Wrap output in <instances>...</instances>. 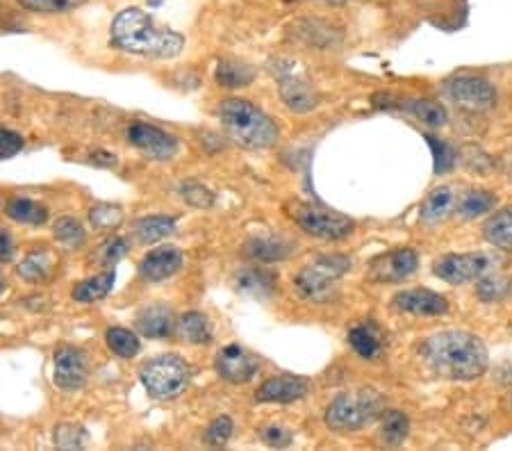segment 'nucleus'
Instances as JSON below:
<instances>
[{
    "instance_id": "nucleus-1",
    "label": "nucleus",
    "mask_w": 512,
    "mask_h": 451,
    "mask_svg": "<svg viewBox=\"0 0 512 451\" xmlns=\"http://www.w3.org/2000/svg\"><path fill=\"white\" fill-rule=\"evenodd\" d=\"M421 351L433 372L451 381H474L487 369V349L483 340L467 331L437 333L426 340Z\"/></svg>"
},
{
    "instance_id": "nucleus-2",
    "label": "nucleus",
    "mask_w": 512,
    "mask_h": 451,
    "mask_svg": "<svg viewBox=\"0 0 512 451\" xmlns=\"http://www.w3.org/2000/svg\"><path fill=\"white\" fill-rule=\"evenodd\" d=\"M112 39L121 51L144 57H176L185 48V39L178 32L155 23L146 12L130 7L112 23Z\"/></svg>"
},
{
    "instance_id": "nucleus-3",
    "label": "nucleus",
    "mask_w": 512,
    "mask_h": 451,
    "mask_svg": "<svg viewBox=\"0 0 512 451\" xmlns=\"http://www.w3.org/2000/svg\"><path fill=\"white\" fill-rule=\"evenodd\" d=\"M219 119L224 123L230 139L251 151L271 149L278 142V126L267 114L249 101L228 98L219 105Z\"/></svg>"
},
{
    "instance_id": "nucleus-4",
    "label": "nucleus",
    "mask_w": 512,
    "mask_h": 451,
    "mask_svg": "<svg viewBox=\"0 0 512 451\" xmlns=\"http://www.w3.org/2000/svg\"><path fill=\"white\" fill-rule=\"evenodd\" d=\"M383 413V397L376 390L342 392L326 408V424L337 433H351L365 429Z\"/></svg>"
},
{
    "instance_id": "nucleus-5",
    "label": "nucleus",
    "mask_w": 512,
    "mask_h": 451,
    "mask_svg": "<svg viewBox=\"0 0 512 451\" xmlns=\"http://www.w3.org/2000/svg\"><path fill=\"white\" fill-rule=\"evenodd\" d=\"M349 272H351V258L337 256V253L335 256H319L301 269L294 285L305 299L321 301L328 297L330 290L337 285V281Z\"/></svg>"
},
{
    "instance_id": "nucleus-6",
    "label": "nucleus",
    "mask_w": 512,
    "mask_h": 451,
    "mask_svg": "<svg viewBox=\"0 0 512 451\" xmlns=\"http://www.w3.org/2000/svg\"><path fill=\"white\" fill-rule=\"evenodd\" d=\"M192 369L178 356H158L142 369V383L155 399H173L187 388Z\"/></svg>"
},
{
    "instance_id": "nucleus-7",
    "label": "nucleus",
    "mask_w": 512,
    "mask_h": 451,
    "mask_svg": "<svg viewBox=\"0 0 512 451\" xmlns=\"http://www.w3.org/2000/svg\"><path fill=\"white\" fill-rule=\"evenodd\" d=\"M292 217L305 233L319 240H342L353 233V219L312 203H294Z\"/></svg>"
},
{
    "instance_id": "nucleus-8",
    "label": "nucleus",
    "mask_w": 512,
    "mask_h": 451,
    "mask_svg": "<svg viewBox=\"0 0 512 451\" xmlns=\"http://www.w3.org/2000/svg\"><path fill=\"white\" fill-rule=\"evenodd\" d=\"M447 94L453 103H458L460 108L467 110H490L494 103H497V89L490 80L481 76H474V73H460V76H453L447 80Z\"/></svg>"
},
{
    "instance_id": "nucleus-9",
    "label": "nucleus",
    "mask_w": 512,
    "mask_h": 451,
    "mask_svg": "<svg viewBox=\"0 0 512 451\" xmlns=\"http://www.w3.org/2000/svg\"><path fill=\"white\" fill-rule=\"evenodd\" d=\"M492 269V258L487 253H460V256H444L435 260L433 272L442 281L460 285L469 281H478Z\"/></svg>"
},
{
    "instance_id": "nucleus-10",
    "label": "nucleus",
    "mask_w": 512,
    "mask_h": 451,
    "mask_svg": "<svg viewBox=\"0 0 512 451\" xmlns=\"http://www.w3.org/2000/svg\"><path fill=\"white\" fill-rule=\"evenodd\" d=\"M128 142L146 158L160 162L171 160L178 153V139L151 123H132L128 128Z\"/></svg>"
},
{
    "instance_id": "nucleus-11",
    "label": "nucleus",
    "mask_w": 512,
    "mask_h": 451,
    "mask_svg": "<svg viewBox=\"0 0 512 451\" xmlns=\"http://www.w3.org/2000/svg\"><path fill=\"white\" fill-rule=\"evenodd\" d=\"M419 256L415 249H394L371 260L369 281L374 283H401L417 272Z\"/></svg>"
},
{
    "instance_id": "nucleus-12",
    "label": "nucleus",
    "mask_w": 512,
    "mask_h": 451,
    "mask_svg": "<svg viewBox=\"0 0 512 451\" xmlns=\"http://www.w3.org/2000/svg\"><path fill=\"white\" fill-rule=\"evenodd\" d=\"M308 392V379L294 374H278L260 385L255 392V401H260V404H292V401L303 399Z\"/></svg>"
},
{
    "instance_id": "nucleus-13",
    "label": "nucleus",
    "mask_w": 512,
    "mask_h": 451,
    "mask_svg": "<svg viewBox=\"0 0 512 451\" xmlns=\"http://www.w3.org/2000/svg\"><path fill=\"white\" fill-rule=\"evenodd\" d=\"M53 379L57 388L66 392L80 390L87 383V356L76 347H60L55 351Z\"/></svg>"
},
{
    "instance_id": "nucleus-14",
    "label": "nucleus",
    "mask_w": 512,
    "mask_h": 451,
    "mask_svg": "<svg viewBox=\"0 0 512 451\" xmlns=\"http://www.w3.org/2000/svg\"><path fill=\"white\" fill-rule=\"evenodd\" d=\"M258 369L260 360L237 344H228L217 356V374L228 383H249Z\"/></svg>"
},
{
    "instance_id": "nucleus-15",
    "label": "nucleus",
    "mask_w": 512,
    "mask_h": 451,
    "mask_svg": "<svg viewBox=\"0 0 512 451\" xmlns=\"http://www.w3.org/2000/svg\"><path fill=\"white\" fill-rule=\"evenodd\" d=\"M278 92L287 108L292 112H299V114L315 110L319 103V96L315 92V87L310 85V80H305L303 76H296L292 69L280 73Z\"/></svg>"
},
{
    "instance_id": "nucleus-16",
    "label": "nucleus",
    "mask_w": 512,
    "mask_h": 451,
    "mask_svg": "<svg viewBox=\"0 0 512 451\" xmlns=\"http://www.w3.org/2000/svg\"><path fill=\"white\" fill-rule=\"evenodd\" d=\"M394 308L401 310V313L410 315H444L449 310V301L442 297V294L431 292V290H403L394 294Z\"/></svg>"
},
{
    "instance_id": "nucleus-17",
    "label": "nucleus",
    "mask_w": 512,
    "mask_h": 451,
    "mask_svg": "<svg viewBox=\"0 0 512 451\" xmlns=\"http://www.w3.org/2000/svg\"><path fill=\"white\" fill-rule=\"evenodd\" d=\"M183 267V253H180L176 246H160L151 253H146L142 265H139V272L151 283L167 281Z\"/></svg>"
},
{
    "instance_id": "nucleus-18",
    "label": "nucleus",
    "mask_w": 512,
    "mask_h": 451,
    "mask_svg": "<svg viewBox=\"0 0 512 451\" xmlns=\"http://www.w3.org/2000/svg\"><path fill=\"white\" fill-rule=\"evenodd\" d=\"M137 328L139 333L146 335V338H153V340H164L169 338V335H173V331H176V317H173V310L162 306V303H158V306H148L144 308L142 313L137 315Z\"/></svg>"
},
{
    "instance_id": "nucleus-19",
    "label": "nucleus",
    "mask_w": 512,
    "mask_h": 451,
    "mask_svg": "<svg viewBox=\"0 0 512 451\" xmlns=\"http://www.w3.org/2000/svg\"><path fill=\"white\" fill-rule=\"evenodd\" d=\"M458 192L456 187L451 185H442L433 190L431 194L426 196L424 203H421V212L419 217L424 224H440V221L447 219L451 212H456V205H458Z\"/></svg>"
},
{
    "instance_id": "nucleus-20",
    "label": "nucleus",
    "mask_w": 512,
    "mask_h": 451,
    "mask_svg": "<svg viewBox=\"0 0 512 451\" xmlns=\"http://www.w3.org/2000/svg\"><path fill=\"white\" fill-rule=\"evenodd\" d=\"M233 283L239 292L253 294V297H267V294L276 290L278 278L276 274H271L262 267H246V269H239L233 278Z\"/></svg>"
},
{
    "instance_id": "nucleus-21",
    "label": "nucleus",
    "mask_w": 512,
    "mask_h": 451,
    "mask_svg": "<svg viewBox=\"0 0 512 451\" xmlns=\"http://www.w3.org/2000/svg\"><path fill=\"white\" fill-rule=\"evenodd\" d=\"M244 249L258 262H278L292 253L294 244L283 240V237H253V240L246 242Z\"/></svg>"
},
{
    "instance_id": "nucleus-22",
    "label": "nucleus",
    "mask_w": 512,
    "mask_h": 451,
    "mask_svg": "<svg viewBox=\"0 0 512 451\" xmlns=\"http://www.w3.org/2000/svg\"><path fill=\"white\" fill-rule=\"evenodd\" d=\"M485 240L503 251H512V205L503 208L485 221L483 226Z\"/></svg>"
},
{
    "instance_id": "nucleus-23",
    "label": "nucleus",
    "mask_w": 512,
    "mask_h": 451,
    "mask_svg": "<svg viewBox=\"0 0 512 451\" xmlns=\"http://www.w3.org/2000/svg\"><path fill=\"white\" fill-rule=\"evenodd\" d=\"M349 342H351V347L355 349V354L367 358V360L378 358V356H381V351H383V338H381V333H378V328L374 324L353 326L349 331Z\"/></svg>"
},
{
    "instance_id": "nucleus-24",
    "label": "nucleus",
    "mask_w": 512,
    "mask_h": 451,
    "mask_svg": "<svg viewBox=\"0 0 512 451\" xmlns=\"http://www.w3.org/2000/svg\"><path fill=\"white\" fill-rule=\"evenodd\" d=\"M178 335L180 340L187 344H208L212 340V328L208 317L203 313H196V310L183 315L178 322Z\"/></svg>"
},
{
    "instance_id": "nucleus-25",
    "label": "nucleus",
    "mask_w": 512,
    "mask_h": 451,
    "mask_svg": "<svg viewBox=\"0 0 512 451\" xmlns=\"http://www.w3.org/2000/svg\"><path fill=\"white\" fill-rule=\"evenodd\" d=\"M173 233H176V219L173 217H144L135 224V235L142 244L160 242Z\"/></svg>"
},
{
    "instance_id": "nucleus-26",
    "label": "nucleus",
    "mask_w": 512,
    "mask_h": 451,
    "mask_svg": "<svg viewBox=\"0 0 512 451\" xmlns=\"http://www.w3.org/2000/svg\"><path fill=\"white\" fill-rule=\"evenodd\" d=\"M5 212L7 217L16 221V224H28V226H41L46 224L48 219V210L32 199H12L7 203Z\"/></svg>"
},
{
    "instance_id": "nucleus-27",
    "label": "nucleus",
    "mask_w": 512,
    "mask_h": 451,
    "mask_svg": "<svg viewBox=\"0 0 512 451\" xmlns=\"http://www.w3.org/2000/svg\"><path fill=\"white\" fill-rule=\"evenodd\" d=\"M497 205V196L487 190H469L458 196L456 212L465 219H474L478 215H485Z\"/></svg>"
},
{
    "instance_id": "nucleus-28",
    "label": "nucleus",
    "mask_w": 512,
    "mask_h": 451,
    "mask_svg": "<svg viewBox=\"0 0 512 451\" xmlns=\"http://www.w3.org/2000/svg\"><path fill=\"white\" fill-rule=\"evenodd\" d=\"M114 278H117V276H114V272H103L98 276L87 278V281H82V283L73 287L71 297L76 299L78 303H92V301L103 299V297H107V294H110L112 285H114Z\"/></svg>"
},
{
    "instance_id": "nucleus-29",
    "label": "nucleus",
    "mask_w": 512,
    "mask_h": 451,
    "mask_svg": "<svg viewBox=\"0 0 512 451\" xmlns=\"http://www.w3.org/2000/svg\"><path fill=\"white\" fill-rule=\"evenodd\" d=\"M253 78H255V71L244 62L221 60L219 67H217V82L221 87H228V89L249 87Z\"/></svg>"
},
{
    "instance_id": "nucleus-30",
    "label": "nucleus",
    "mask_w": 512,
    "mask_h": 451,
    "mask_svg": "<svg viewBox=\"0 0 512 451\" xmlns=\"http://www.w3.org/2000/svg\"><path fill=\"white\" fill-rule=\"evenodd\" d=\"M410 431V422L406 413L401 410H387L383 413V424H381V440L387 447H399L406 442Z\"/></svg>"
},
{
    "instance_id": "nucleus-31",
    "label": "nucleus",
    "mask_w": 512,
    "mask_h": 451,
    "mask_svg": "<svg viewBox=\"0 0 512 451\" xmlns=\"http://www.w3.org/2000/svg\"><path fill=\"white\" fill-rule=\"evenodd\" d=\"M408 112L415 114V117L426 123V126L431 128H442L444 123L449 121V114L447 108H444L442 103L433 101V98H417V101H408Z\"/></svg>"
},
{
    "instance_id": "nucleus-32",
    "label": "nucleus",
    "mask_w": 512,
    "mask_h": 451,
    "mask_svg": "<svg viewBox=\"0 0 512 451\" xmlns=\"http://www.w3.org/2000/svg\"><path fill=\"white\" fill-rule=\"evenodd\" d=\"M51 269H53L51 253H48L46 249H37V251L28 253L26 260L21 262L19 276L26 278V281L35 283V281H41V278H46Z\"/></svg>"
},
{
    "instance_id": "nucleus-33",
    "label": "nucleus",
    "mask_w": 512,
    "mask_h": 451,
    "mask_svg": "<svg viewBox=\"0 0 512 451\" xmlns=\"http://www.w3.org/2000/svg\"><path fill=\"white\" fill-rule=\"evenodd\" d=\"M105 340H107V347H110L119 358H132V356L139 354V349H142V344H139L137 335L128 331V328H121V326L110 328V331H107V335H105Z\"/></svg>"
},
{
    "instance_id": "nucleus-34",
    "label": "nucleus",
    "mask_w": 512,
    "mask_h": 451,
    "mask_svg": "<svg viewBox=\"0 0 512 451\" xmlns=\"http://www.w3.org/2000/svg\"><path fill=\"white\" fill-rule=\"evenodd\" d=\"M89 221H92L96 228H101V231H112V228H117L123 221V210L119 205L101 203L89 212Z\"/></svg>"
},
{
    "instance_id": "nucleus-35",
    "label": "nucleus",
    "mask_w": 512,
    "mask_h": 451,
    "mask_svg": "<svg viewBox=\"0 0 512 451\" xmlns=\"http://www.w3.org/2000/svg\"><path fill=\"white\" fill-rule=\"evenodd\" d=\"M21 7H26L28 12H39V14H60L76 10L85 0H16Z\"/></svg>"
},
{
    "instance_id": "nucleus-36",
    "label": "nucleus",
    "mask_w": 512,
    "mask_h": 451,
    "mask_svg": "<svg viewBox=\"0 0 512 451\" xmlns=\"http://www.w3.org/2000/svg\"><path fill=\"white\" fill-rule=\"evenodd\" d=\"M55 237H57V242L69 246V249H76V246L85 242V231H82L80 221L71 219V217H62V219H57V224H55Z\"/></svg>"
},
{
    "instance_id": "nucleus-37",
    "label": "nucleus",
    "mask_w": 512,
    "mask_h": 451,
    "mask_svg": "<svg viewBox=\"0 0 512 451\" xmlns=\"http://www.w3.org/2000/svg\"><path fill=\"white\" fill-rule=\"evenodd\" d=\"M230 436H233V420L221 415L208 426V431H205V442H208L210 447H224Z\"/></svg>"
},
{
    "instance_id": "nucleus-38",
    "label": "nucleus",
    "mask_w": 512,
    "mask_h": 451,
    "mask_svg": "<svg viewBox=\"0 0 512 451\" xmlns=\"http://www.w3.org/2000/svg\"><path fill=\"white\" fill-rule=\"evenodd\" d=\"M128 253V242L126 237H112V240H107L101 249H98V260L103 262V265H114V262H119L123 256Z\"/></svg>"
},
{
    "instance_id": "nucleus-39",
    "label": "nucleus",
    "mask_w": 512,
    "mask_h": 451,
    "mask_svg": "<svg viewBox=\"0 0 512 451\" xmlns=\"http://www.w3.org/2000/svg\"><path fill=\"white\" fill-rule=\"evenodd\" d=\"M180 194H183V199L187 203H192L194 208H210V205L214 203L212 192L208 190V187H203L198 183L183 185V187H180Z\"/></svg>"
},
{
    "instance_id": "nucleus-40",
    "label": "nucleus",
    "mask_w": 512,
    "mask_h": 451,
    "mask_svg": "<svg viewBox=\"0 0 512 451\" xmlns=\"http://www.w3.org/2000/svg\"><path fill=\"white\" fill-rule=\"evenodd\" d=\"M55 442L62 449H78L82 442H85V431H82L80 426L62 424L60 429H55Z\"/></svg>"
},
{
    "instance_id": "nucleus-41",
    "label": "nucleus",
    "mask_w": 512,
    "mask_h": 451,
    "mask_svg": "<svg viewBox=\"0 0 512 451\" xmlns=\"http://www.w3.org/2000/svg\"><path fill=\"white\" fill-rule=\"evenodd\" d=\"M21 149H23V137L19 133H14V130L0 128V160L14 158Z\"/></svg>"
},
{
    "instance_id": "nucleus-42",
    "label": "nucleus",
    "mask_w": 512,
    "mask_h": 451,
    "mask_svg": "<svg viewBox=\"0 0 512 451\" xmlns=\"http://www.w3.org/2000/svg\"><path fill=\"white\" fill-rule=\"evenodd\" d=\"M428 142H431L433 151H435V171H437V174H444V171H449L453 167L451 146L444 144V142H437L435 137H428Z\"/></svg>"
},
{
    "instance_id": "nucleus-43",
    "label": "nucleus",
    "mask_w": 512,
    "mask_h": 451,
    "mask_svg": "<svg viewBox=\"0 0 512 451\" xmlns=\"http://www.w3.org/2000/svg\"><path fill=\"white\" fill-rule=\"evenodd\" d=\"M478 294L485 301H492V299H499L506 294V281H501V278L497 276H490V278H478Z\"/></svg>"
},
{
    "instance_id": "nucleus-44",
    "label": "nucleus",
    "mask_w": 512,
    "mask_h": 451,
    "mask_svg": "<svg viewBox=\"0 0 512 451\" xmlns=\"http://www.w3.org/2000/svg\"><path fill=\"white\" fill-rule=\"evenodd\" d=\"M262 440L267 442L269 447L280 449L292 442V433H289L285 426H267V429H262Z\"/></svg>"
},
{
    "instance_id": "nucleus-45",
    "label": "nucleus",
    "mask_w": 512,
    "mask_h": 451,
    "mask_svg": "<svg viewBox=\"0 0 512 451\" xmlns=\"http://www.w3.org/2000/svg\"><path fill=\"white\" fill-rule=\"evenodd\" d=\"M16 253V244H14V237L5 231V228H0V262H10Z\"/></svg>"
},
{
    "instance_id": "nucleus-46",
    "label": "nucleus",
    "mask_w": 512,
    "mask_h": 451,
    "mask_svg": "<svg viewBox=\"0 0 512 451\" xmlns=\"http://www.w3.org/2000/svg\"><path fill=\"white\" fill-rule=\"evenodd\" d=\"M3 290H5V278L0 276V292H3Z\"/></svg>"
},
{
    "instance_id": "nucleus-47",
    "label": "nucleus",
    "mask_w": 512,
    "mask_h": 451,
    "mask_svg": "<svg viewBox=\"0 0 512 451\" xmlns=\"http://www.w3.org/2000/svg\"><path fill=\"white\" fill-rule=\"evenodd\" d=\"M328 3H349V0H328Z\"/></svg>"
}]
</instances>
